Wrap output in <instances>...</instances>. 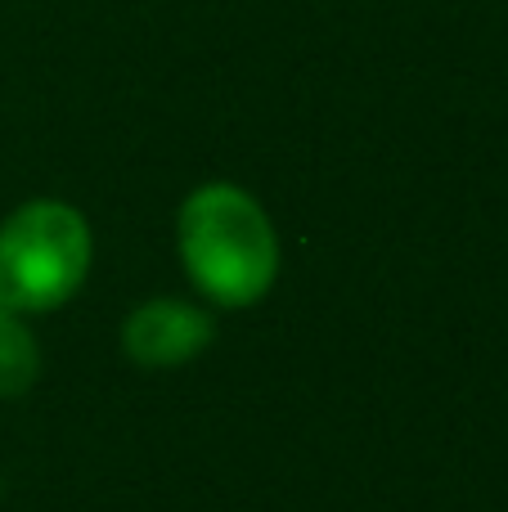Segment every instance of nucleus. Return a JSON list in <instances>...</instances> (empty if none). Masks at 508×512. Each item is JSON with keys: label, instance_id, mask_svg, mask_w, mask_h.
Listing matches in <instances>:
<instances>
[{"label": "nucleus", "instance_id": "nucleus-4", "mask_svg": "<svg viewBox=\"0 0 508 512\" xmlns=\"http://www.w3.org/2000/svg\"><path fill=\"white\" fill-rule=\"evenodd\" d=\"M41 378V346L32 337L27 315L0 306V400L27 396Z\"/></svg>", "mask_w": 508, "mask_h": 512}, {"label": "nucleus", "instance_id": "nucleus-1", "mask_svg": "<svg viewBox=\"0 0 508 512\" xmlns=\"http://www.w3.org/2000/svg\"><path fill=\"white\" fill-rule=\"evenodd\" d=\"M176 252L189 283L221 310H248L279 279V234L270 212L230 180H207L176 212Z\"/></svg>", "mask_w": 508, "mask_h": 512}, {"label": "nucleus", "instance_id": "nucleus-3", "mask_svg": "<svg viewBox=\"0 0 508 512\" xmlns=\"http://www.w3.org/2000/svg\"><path fill=\"white\" fill-rule=\"evenodd\" d=\"M212 337V310L185 297H149L122 319V351L140 369H180L198 360Z\"/></svg>", "mask_w": 508, "mask_h": 512}, {"label": "nucleus", "instance_id": "nucleus-2", "mask_svg": "<svg viewBox=\"0 0 508 512\" xmlns=\"http://www.w3.org/2000/svg\"><path fill=\"white\" fill-rule=\"evenodd\" d=\"M95 261L90 221L63 198H32L0 221V306L50 315L81 292Z\"/></svg>", "mask_w": 508, "mask_h": 512}]
</instances>
